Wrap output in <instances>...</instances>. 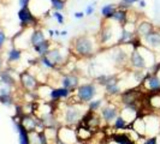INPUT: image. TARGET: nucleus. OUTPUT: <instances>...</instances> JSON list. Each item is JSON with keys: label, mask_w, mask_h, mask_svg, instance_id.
<instances>
[{"label": "nucleus", "mask_w": 160, "mask_h": 144, "mask_svg": "<svg viewBox=\"0 0 160 144\" xmlns=\"http://www.w3.org/2000/svg\"><path fill=\"white\" fill-rule=\"evenodd\" d=\"M53 17L57 18V21H58L60 24L64 22V17L62 16V13H59V12H54V13H53Z\"/></svg>", "instance_id": "nucleus-34"}, {"label": "nucleus", "mask_w": 160, "mask_h": 144, "mask_svg": "<svg viewBox=\"0 0 160 144\" xmlns=\"http://www.w3.org/2000/svg\"><path fill=\"white\" fill-rule=\"evenodd\" d=\"M1 80L4 82V83H6V84H8L10 87H12L13 84H15V79L12 78V76L8 73V72H2L1 73Z\"/></svg>", "instance_id": "nucleus-23"}, {"label": "nucleus", "mask_w": 160, "mask_h": 144, "mask_svg": "<svg viewBox=\"0 0 160 144\" xmlns=\"http://www.w3.org/2000/svg\"><path fill=\"white\" fill-rule=\"evenodd\" d=\"M136 1H140V0H122L120 1V6H130Z\"/></svg>", "instance_id": "nucleus-32"}, {"label": "nucleus", "mask_w": 160, "mask_h": 144, "mask_svg": "<svg viewBox=\"0 0 160 144\" xmlns=\"http://www.w3.org/2000/svg\"><path fill=\"white\" fill-rule=\"evenodd\" d=\"M143 144H158V138L157 137H149L144 141Z\"/></svg>", "instance_id": "nucleus-33"}, {"label": "nucleus", "mask_w": 160, "mask_h": 144, "mask_svg": "<svg viewBox=\"0 0 160 144\" xmlns=\"http://www.w3.org/2000/svg\"><path fill=\"white\" fill-rule=\"evenodd\" d=\"M46 58H47L48 60L52 63V64L56 65L57 63H60L62 61V55H60V53H59V50H51V52H48L47 54H46Z\"/></svg>", "instance_id": "nucleus-17"}, {"label": "nucleus", "mask_w": 160, "mask_h": 144, "mask_svg": "<svg viewBox=\"0 0 160 144\" xmlns=\"http://www.w3.org/2000/svg\"><path fill=\"white\" fill-rule=\"evenodd\" d=\"M4 41H5V34H4L2 31H0V48H1V46H2Z\"/></svg>", "instance_id": "nucleus-35"}, {"label": "nucleus", "mask_w": 160, "mask_h": 144, "mask_svg": "<svg viewBox=\"0 0 160 144\" xmlns=\"http://www.w3.org/2000/svg\"><path fill=\"white\" fill-rule=\"evenodd\" d=\"M147 84L148 88L153 91H159L160 90V78L157 74H148L147 76Z\"/></svg>", "instance_id": "nucleus-11"}, {"label": "nucleus", "mask_w": 160, "mask_h": 144, "mask_svg": "<svg viewBox=\"0 0 160 144\" xmlns=\"http://www.w3.org/2000/svg\"><path fill=\"white\" fill-rule=\"evenodd\" d=\"M18 17L21 19L22 24H29V23H34L36 19L35 17L32 15V12L28 10V7H24L22 8L19 12H18Z\"/></svg>", "instance_id": "nucleus-10"}, {"label": "nucleus", "mask_w": 160, "mask_h": 144, "mask_svg": "<svg viewBox=\"0 0 160 144\" xmlns=\"http://www.w3.org/2000/svg\"><path fill=\"white\" fill-rule=\"evenodd\" d=\"M131 64H132V66L137 67V69H142V67L146 66L143 58L137 50H134L132 54H131Z\"/></svg>", "instance_id": "nucleus-13"}, {"label": "nucleus", "mask_w": 160, "mask_h": 144, "mask_svg": "<svg viewBox=\"0 0 160 144\" xmlns=\"http://www.w3.org/2000/svg\"><path fill=\"white\" fill-rule=\"evenodd\" d=\"M19 58H21V50H18V49H12V50L8 53V60H10V61L18 60Z\"/></svg>", "instance_id": "nucleus-26"}, {"label": "nucleus", "mask_w": 160, "mask_h": 144, "mask_svg": "<svg viewBox=\"0 0 160 144\" xmlns=\"http://www.w3.org/2000/svg\"><path fill=\"white\" fill-rule=\"evenodd\" d=\"M51 2H52V6L56 8L57 11H60L64 8V2L62 0H51Z\"/></svg>", "instance_id": "nucleus-27"}, {"label": "nucleus", "mask_w": 160, "mask_h": 144, "mask_svg": "<svg viewBox=\"0 0 160 144\" xmlns=\"http://www.w3.org/2000/svg\"><path fill=\"white\" fill-rule=\"evenodd\" d=\"M93 10H94V7L90 5V6H88V8H87V15H90L92 12H93Z\"/></svg>", "instance_id": "nucleus-39"}, {"label": "nucleus", "mask_w": 160, "mask_h": 144, "mask_svg": "<svg viewBox=\"0 0 160 144\" xmlns=\"http://www.w3.org/2000/svg\"><path fill=\"white\" fill-rule=\"evenodd\" d=\"M28 2H29V0H21V1H19V4H21L22 8L27 7V6H28Z\"/></svg>", "instance_id": "nucleus-37"}, {"label": "nucleus", "mask_w": 160, "mask_h": 144, "mask_svg": "<svg viewBox=\"0 0 160 144\" xmlns=\"http://www.w3.org/2000/svg\"><path fill=\"white\" fill-rule=\"evenodd\" d=\"M15 128L18 132V142H19V144H32L30 133L21 124V121H15Z\"/></svg>", "instance_id": "nucleus-5"}, {"label": "nucleus", "mask_w": 160, "mask_h": 144, "mask_svg": "<svg viewBox=\"0 0 160 144\" xmlns=\"http://www.w3.org/2000/svg\"><path fill=\"white\" fill-rule=\"evenodd\" d=\"M41 63L45 65V66H47V67H49V69H53L54 67V64H52L49 60H48L46 56H43L42 59H41Z\"/></svg>", "instance_id": "nucleus-31"}, {"label": "nucleus", "mask_w": 160, "mask_h": 144, "mask_svg": "<svg viewBox=\"0 0 160 144\" xmlns=\"http://www.w3.org/2000/svg\"><path fill=\"white\" fill-rule=\"evenodd\" d=\"M83 16H84L83 12H76V13H75V17H76V18H82Z\"/></svg>", "instance_id": "nucleus-38"}, {"label": "nucleus", "mask_w": 160, "mask_h": 144, "mask_svg": "<svg viewBox=\"0 0 160 144\" xmlns=\"http://www.w3.org/2000/svg\"><path fill=\"white\" fill-rule=\"evenodd\" d=\"M45 41V36H43V34L41 31H34L32 35V45L34 47H36V46H39L41 45L42 42Z\"/></svg>", "instance_id": "nucleus-18"}, {"label": "nucleus", "mask_w": 160, "mask_h": 144, "mask_svg": "<svg viewBox=\"0 0 160 144\" xmlns=\"http://www.w3.org/2000/svg\"><path fill=\"white\" fill-rule=\"evenodd\" d=\"M62 84H63V88L68 89V90H72V89H76L78 87V78L76 76H65L63 80H62Z\"/></svg>", "instance_id": "nucleus-9"}, {"label": "nucleus", "mask_w": 160, "mask_h": 144, "mask_svg": "<svg viewBox=\"0 0 160 144\" xmlns=\"http://www.w3.org/2000/svg\"><path fill=\"white\" fill-rule=\"evenodd\" d=\"M81 117H82V113H81L80 109H78L77 107H75V106L69 107V108L66 109V112H65V121H66L69 125H73V124L78 122V120L81 119Z\"/></svg>", "instance_id": "nucleus-4"}, {"label": "nucleus", "mask_w": 160, "mask_h": 144, "mask_svg": "<svg viewBox=\"0 0 160 144\" xmlns=\"http://www.w3.org/2000/svg\"><path fill=\"white\" fill-rule=\"evenodd\" d=\"M0 69H1V58H0Z\"/></svg>", "instance_id": "nucleus-41"}, {"label": "nucleus", "mask_w": 160, "mask_h": 144, "mask_svg": "<svg viewBox=\"0 0 160 144\" xmlns=\"http://www.w3.org/2000/svg\"><path fill=\"white\" fill-rule=\"evenodd\" d=\"M146 37V42L151 46V47H159L160 46V34L159 32H151L148 34Z\"/></svg>", "instance_id": "nucleus-14"}, {"label": "nucleus", "mask_w": 160, "mask_h": 144, "mask_svg": "<svg viewBox=\"0 0 160 144\" xmlns=\"http://www.w3.org/2000/svg\"><path fill=\"white\" fill-rule=\"evenodd\" d=\"M112 18L116 19V21H118L119 23H125V21H127V15H125L124 11H116V12L113 13Z\"/></svg>", "instance_id": "nucleus-24"}, {"label": "nucleus", "mask_w": 160, "mask_h": 144, "mask_svg": "<svg viewBox=\"0 0 160 144\" xmlns=\"http://www.w3.org/2000/svg\"><path fill=\"white\" fill-rule=\"evenodd\" d=\"M35 48V50L40 54V55H46L48 53V48H49V42L48 41H43L41 45H39V46H36V47H34Z\"/></svg>", "instance_id": "nucleus-20"}, {"label": "nucleus", "mask_w": 160, "mask_h": 144, "mask_svg": "<svg viewBox=\"0 0 160 144\" xmlns=\"http://www.w3.org/2000/svg\"><path fill=\"white\" fill-rule=\"evenodd\" d=\"M95 94L96 91L94 84H83L77 90V96L82 102H90Z\"/></svg>", "instance_id": "nucleus-1"}, {"label": "nucleus", "mask_w": 160, "mask_h": 144, "mask_svg": "<svg viewBox=\"0 0 160 144\" xmlns=\"http://www.w3.org/2000/svg\"><path fill=\"white\" fill-rule=\"evenodd\" d=\"M11 95V87L0 80V96H8Z\"/></svg>", "instance_id": "nucleus-22"}, {"label": "nucleus", "mask_w": 160, "mask_h": 144, "mask_svg": "<svg viewBox=\"0 0 160 144\" xmlns=\"http://www.w3.org/2000/svg\"><path fill=\"white\" fill-rule=\"evenodd\" d=\"M54 144H68V143H65L64 141H62L59 137L56 136V138H54Z\"/></svg>", "instance_id": "nucleus-36"}, {"label": "nucleus", "mask_w": 160, "mask_h": 144, "mask_svg": "<svg viewBox=\"0 0 160 144\" xmlns=\"http://www.w3.org/2000/svg\"><path fill=\"white\" fill-rule=\"evenodd\" d=\"M69 95H70V90H68V89H65V88L53 89V90L51 91V94H49L51 98L54 100V101L60 100L62 97H68Z\"/></svg>", "instance_id": "nucleus-12"}, {"label": "nucleus", "mask_w": 160, "mask_h": 144, "mask_svg": "<svg viewBox=\"0 0 160 144\" xmlns=\"http://www.w3.org/2000/svg\"><path fill=\"white\" fill-rule=\"evenodd\" d=\"M0 102L2 104H6V106H10V104H12V97L11 95H8V96H0Z\"/></svg>", "instance_id": "nucleus-28"}, {"label": "nucleus", "mask_w": 160, "mask_h": 144, "mask_svg": "<svg viewBox=\"0 0 160 144\" xmlns=\"http://www.w3.org/2000/svg\"><path fill=\"white\" fill-rule=\"evenodd\" d=\"M110 37H111V31H110V29L102 30V34H101V40H102V42L110 40Z\"/></svg>", "instance_id": "nucleus-29"}, {"label": "nucleus", "mask_w": 160, "mask_h": 144, "mask_svg": "<svg viewBox=\"0 0 160 144\" xmlns=\"http://www.w3.org/2000/svg\"><path fill=\"white\" fill-rule=\"evenodd\" d=\"M140 91H136V90H127L125 93L122 94V102L125 104L128 108L132 109V111H136V104L137 100L140 97Z\"/></svg>", "instance_id": "nucleus-2"}, {"label": "nucleus", "mask_w": 160, "mask_h": 144, "mask_svg": "<svg viewBox=\"0 0 160 144\" xmlns=\"http://www.w3.org/2000/svg\"><path fill=\"white\" fill-rule=\"evenodd\" d=\"M102 104V101L101 100H95V101H90L89 102V111L90 112H95L96 109H99Z\"/></svg>", "instance_id": "nucleus-25"}, {"label": "nucleus", "mask_w": 160, "mask_h": 144, "mask_svg": "<svg viewBox=\"0 0 160 144\" xmlns=\"http://www.w3.org/2000/svg\"><path fill=\"white\" fill-rule=\"evenodd\" d=\"M132 37V34L129 31H123V35H122V37H120V42H125L127 40H129V39H131Z\"/></svg>", "instance_id": "nucleus-30"}, {"label": "nucleus", "mask_w": 160, "mask_h": 144, "mask_svg": "<svg viewBox=\"0 0 160 144\" xmlns=\"http://www.w3.org/2000/svg\"><path fill=\"white\" fill-rule=\"evenodd\" d=\"M138 2H140V6H141V7H144V6H146V2H144V0H140Z\"/></svg>", "instance_id": "nucleus-40"}, {"label": "nucleus", "mask_w": 160, "mask_h": 144, "mask_svg": "<svg viewBox=\"0 0 160 144\" xmlns=\"http://www.w3.org/2000/svg\"><path fill=\"white\" fill-rule=\"evenodd\" d=\"M113 126H114V128H117V130H125V128L129 127L127 120L124 119L122 115H119V117H117V118H116Z\"/></svg>", "instance_id": "nucleus-19"}, {"label": "nucleus", "mask_w": 160, "mask_h": 144, "mask_svg": "<svg viewBox=\"0 0 160 144\" xmlns=\"http://www.w3.org/2000/svg\"><path fill=\"white\" fill-rule=\"evenodd\" d=\"M101 117L102 119L106 121V122H112L116 120V118L118 117V111L114 108V107H111V106H106L101 109Z\"/></svg>", "instance_id": "nucleus-6"}, {"label": "nucleus", "mask_w": 160, "mask_h": 144, "mask_svg": "<svg viewBox=\"0 0 160 144\" xmlns=\"http://www.w3.org/2000/svg\"><path fill=\"white\" fill-rule=\"evenodd\" d=\"M152 24L148 23V22H143V23H141L138 25V28H137V34L140 35V36H147L148 34H151L152 32Z\"/></svg>", "instance_id": "nucleus-15"}, {"label": "nucleus", "mask_w": 160, "mask_h": 144, "mask_svg": "<svg viewBox=\"0 0 160 144\" xmlns=\"http://www.w3.org/2000/svg\"><path fill=\"white\" fill-rule=\"evenodd\" d=\"M75 48H76V52L81 55H88L92 53V49H93L92 41L88 37H78L76 41Z\"/></svg>", "instance_id": "nucleus-3"}, {"label": "nucleus", "mask_w": 160, "mask_h": 144, "mask_svg": "<svg viewBox=\"0 0 160 144\" xmlns=\"http://www.w3.org/2000/svg\"><path fill=\"white\" fill-rule=\"evenodd\" d=\"M111 139L116 144H136V142L131 137H129L125 133H112Z\"/></svg>", "instance_id": "nucleus-8"}, {"label": "nucleus", "mask_w": 160, "mask_h": 144, "mask_svg": "<svg viewBox=\"0 0 160 144\" xmlns=\"http://www.w3.org/2000/svg\"><path fill=\"white\" fill-rule=\"evenodd\" d=\"M114 6L113 5H105L104 7L101 8V13L102 16L106 17V18H112L113 13H114Z\"/></svg>", "instance_id": "nucleus-21"}, {"label": "nucleus", "mask_w": 160, "mask_h": 144, "mask_svg": "<svg viewBox=\"0 0 160 144\" xmlns=\"http://www.w3.org/2000/svg\"><path fill=\"white\" fill-rule=\"evenodd\" d=\"M21 82H22V85L25 89H28V90H32L36 87V84H38L35 77L32 76L30 73H28V72H23L21 74Z\"/></svg>", "instance_id": "nucleus-7"}, {"label": "nucleus", "mask_w": 160, "mask_h": 144, "mask_svg": "<svg viewBox=\"0 0 160 144\" xmlns=\"http://www.w3.org/2000/svg\"><path fill=\"white\" fill-rule=\"evenodd\" d=\"M106 91L108 93V94H111V95H116V94H118L120 91V88L119 85H118V83H117V80L116 79H111L107 84H106Z\"/></svg>", "instance_id": "nucleus-16"}]
</instances>
